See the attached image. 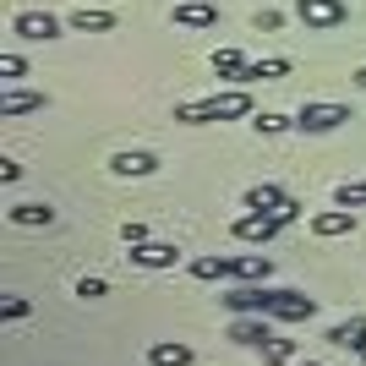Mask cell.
Segmentation results:
<instances>
[{
  "label": "cell",
  "instance_id": "obj_1",
  "mask_svg": "<svg viewBox=\"0 0 366 366\" xmlns=\"http://www.w3.org/2000/svg\"><path fill=\"white\" fill-rule=\"evenodd\" d=\"M246 115H257V109H252V93H246V88H224V93H208V99H192V104H175V121H181V126L246 121Z\"/></svg>",
  "mask_w": 366,
  "mask_h": 366
},
{
  "label": "cell",
  "instance_id": "obj_2",
  "mask_svg": "<svg viewBox=\"0 0 366 366\" xmlns=\"http://www.w3.org/2000/svg\"><path fill=\"white\" fill-rule=\"evenodd\" d=\"M295 16L306 22V33H334L350 22V6L345 0H295Z\"/></svg>",
  "mask_w": 366,
  "mask_h": 366
},
{
  "label": "cell",
  "instance_id": "obj_3",
  "mask_svg": "<svg viewBox=\"0 0 366 366\" xmlns=\"http://www.w3.org/2000/svg\"><path fill=\"white\" fill-rule=\"evenodd\" d=\"M345 121H355L345 104H317V99H306V104L295 109V132H312V137H317V132H339Z\"/></svg>",
  "mask_w": 366,
  "mask_h": 366
},
{
  "label": "cell",
  "instance_id": "obj_4",
  "mask_svg": "<svg viewBox=\"0 0 366 366\" xmlns=\"http://www.w3.org/2000/svg\"><path fill=\"white\" fill-rule=\"evenodd\" d=\"M279 229H285V219H279V214H262V208H252V214H241V219H235V241L262 246V241H274Z\"/></svg>",
  "mask_w": 366,
  "mask_h": 366
},
{
  "label": "cell",
  "instance_id": "obj_5",
  "mask_svg": "<svg viewBox=\"0 0 366 366\" xmlns=\"http://www.w3.org/2000/svg\"><path fill=\"white\" fill-rule=\"evenodd\" d=\"M274 295H279V290H268V285H241V290L224 295V306H229V312H257V317H274Z\"/></svg>",
  "mask_w": 366,
  "mask_h": 366
},
{
  "label": "cell",
  "instance_id": "obj_6",
  "mask_svg": "<svg viewBox=\"0 0 366 366\" xmlns=\"http://www.w3.org/2000/svg\"><path fill=\"white\" fill-rule=\"evenodd\" d=\"M11 33H16V39L44 44V39H61V22H55L49 11H16V16H11Z\"/></svg>",
  "mask_w": 366,
  "mask_h": 366
},
{
  "label": "cell",
  "instance_id": "obj_7",
  "mask_svg": "<svg viewBox=\"0 0 366 366\" xmlns=\"http://www.w3.org/2000/svg\"><path fill=\"white\" fill-rule=\"evenodd\" d=\"M229 339H235V345H252V350H262V345L274 339V328H268V317H257V312H235V322H229Z\"/></svg>",
  "mask_w": 366,
  "mask_h": 366
},
{
  "label": "cell",
  "instance_id": "obj_8",
  "mask_svg": "<svg viewBox=\"0 0 366 366\" xmlns=\"http://www.w3.org/2000/svg\"><path fill=\"white\" fill-rule=\"evenodd\" d=\"M49 93H33V88H0V121H16V115H33L44 109Z\"/></svg>",
  "mask_w": 366,
  "mask_h": 366
},
{
  "label": "cell",
  "instance_id": "obj_9",
  "mask_svg": "<svg viewBox=\"0 0 366 366\" xmlns=\"http://www.w3.org/2000/svg\"><path fill=\"white\" fill-rule=\"evenodd\" d=\"M126 257L137 262V268H175V262H181V246L175 241H142V246H132Z\"/></svg>",
  "mask_w": 366,
  "mask_h": 366
},
{
  "label": "cell",
  "instance_id": "obj_10",
  "mask_svg": "<svg viewBox=\"0 0 366 366\" xmlns=\"http://www.w3.org/2000/svg\"><path fill=\"white\" fill-rule=\"evenodd\" d=\"M159 169V159H153L148 148H121L115 159H109V175H121V181H132V175H153Z\"/></svg>",
  "mask_w": 366,
  "mask_h": 366
},
{
  "label": "cell",
  "instance_id": "obj_11",
  "mask_svg": "<svg viewBox=\"0 0 366 366\" xmlns=\"http://www.w3.org/2000/svg\"><path fill=\"white\" fill-rule=\"evenodd\" d=\"M312 312H317V301H312V295H301V290H279V295H274V317H279V322H306Z\"/></svg>",
  "mask_w": 366,
  "mask_h": 366
},
{
  "label": "cell",
  "instance_id": "obj_12",
  "mask_svg": "<svg viewBox=\"0 0 366 366\" xmlns=\"http://www.w3.org/2000/svg\"><path fill=\"white\" fill-rule=\"evenodd\" d=\"M355 229V208H328V214H317L312 219V235H322V241H334V235H350Z\"/></svg>",
  "mask_w": 366,
  "mask_h": 366
},
{
  "label": "cell",
  "instance_id": "obj_13",
  "mask_svg": "<svg viewBox=\"0 0 366 366\" xmlns=\"http://www.w3.org/2000/svg\"><path fill=\"white\" fill-rule=\"evenodd\" d=\"M328 345L366 355V317H345V322H334V328H328Z\"/></svg>",
  "mask_w": 366,
  "mask_h": 366
},
{
  "label": "cell",
  "instance_id": "obj_14",
  "mask_svg": "<svg viewBox=\"0 0 366 366\" xmlns=\"http://www.w3.org/2000/svg\"><path fill=\"white\" fill-rule=\"evenodd\" d=\"M175 28H219V6H208V0H181V6H175Z\"/></svg>",
  "mask_w": 366,
  "mask_h": 366
},
{
  "label": "cell",
  "instance_id": "obj_15",
  "mask_svg": "<svg viewBox=\"0 0 366 366\" xmlns=\"http://www.w3.org/2000/svg\"><path fill=\"white\" fill-rule=\"evenodd\" d=\"M6 219L22 224V229H39V224H55V208H49V202H11Z\"/></svg>",
  "mask_w": 366,
  "mask_h": 366
},
{
  "label": "cell",
  "instance_id": "obj_16",
  "mask_svg": "<svg viewBox=\"0 0 366 366\" xmlns=\"http://www.w3.org/2000/svg\"><path fill=\"white\" fill-rule=\"evenodd\" d=\"M285 202H290V192H285V186H274V181H262V186H252V192H246V208H262V214H279Z\"/></svg>",
  "mask_w": 366,
  "mask_h": 366
},
{
  "label": "cell",
  "instance_id": "obj_17",
  "mask_svg": "<svg viewBox=\"0 0 366 366\" xmlns=\"http://www.w3.org/2000/svg\"><path fill=\"white\" fill-rule=\"evenodd\" d=\"M148 366H192V345H181V339H159L148 350Z\"/></svg>",
  "mask_w": 366,
  "mask_h": 366
},
{
  "label": "cell",
  "instance_id": "obj_18",
  "mask_svg": "<svg viewBox=\"0 0 366 366\" xmlns=\"http://www.w3.org/2000/svg\"><path fill=\"white\" fill-rule=\"evenodd\" d=\"M246 66H252V61H246V55H241V49H214V71L219 76H224V82H235V88H241V82H246Z\"/></svg>",
  "mask_w": 366,
  "mask_h": 366
},
{
  "label": "cell",
  "instance_id": "obj_19",
  "mask_svg": "<svg viewBox=\"0 0 366 366\" xmlns=\"http://www.w3.org/2000/svg\"><path fill=\"white\" fill-rule=\"evenodd\" d=\"M192 274L197 279H241V257H197Z\"/></svg>",
  "mask_w": 366,
  "mask_h": 366
},
{
  "label": "cell",
  "instance_id": "obj_20",
  "mask_svg": "<svg viewBox=\"0 0 366 366\" xmlns=\"http://www.w3.org/2000/svg\"><path fill=\"white\" fill-rule=\"evenodd\" d=\"M279 76H290V61H285V55H268V61L246 66V82H279ZM246 82H241V88H246Z\"/></svg>",
  "mask_w": 366,
  "mask_h": 366
},
{
  "label": "cell",
  "instance_id": "obj_21",
  "mask_svg": "<svg viewBox=\"0 0 366 366\" xmlns=\"http://www.w3.org/2000/svg\"><path fill=\"white\" fill-rule=\"evenodd\" d=\"M115 28V11H71V33H109Z\"/></svg>",
  "mask_w": 366,
  "mask_h": 366
},
{
  "label": "cell",
  "instance_id": "obj_22",
  "mask_svg": "<svg viewBox=\"0 0 366 366\" xmlns=\"http://www.w3.org/2000/svg\"><path fill=\"white\" fill-rule=\"evenodd\" d=\"M252 126H257L262 137H279V132H290V126H295V115H279V109H257V115H252Z\"/></svg>",
  "mask_w": 366,
  "mask_h": 366
},
{
  "label": "cell",
  "instance_id": "obj_23",
  "mask_svg": "<svg viewBox=\"0 0 366 366\" xmlns=\"http://www.w3.org/2000/svg\"><path fill=\"white\" fill-rule=\"evenodd\" d=\"M295 361V339H268V345H262V366H290Z\"/></svg>",
  "mask_w": 366,
  "mask_h": 366
},
{
  "label": "cell",
  "instance_id": "obj_24",
  "mask_svg": "<svg viewBox=\"0 0 366 366\" xmlns=\"http://www.w3.org/2000/svg\"><path fill=\"white\" fill-rule=\"evenodd\" d=\"M22 76H28V61H22L16 49H6V55H0V82H6V88H16Z\"/></svg>",
  "mask_w": 366,
  "mask_h": 366
},
{
  "label": "cell",
  "instance_id": "obj_25",
  "mask_svg": "<svg viewBox=\"0 0 366 366\" xmlns=\"http://www.w3.org/2000/svg\"><path fill=\"white\" fill-rule=\"evenodd\" d=\"M334 202H339V208H366V181H345L334 192Z\"/></svg>",
  "mask_w": 366,
  "mask_h": 366
},
{
  "label": "cell",
  "instance_id": "obj_26",
  "mask_svg": "<svg viewBox=\"0 0 366 366\" xmlns=\"http://www.w3.org/2000/svg\"><path fill=\"white\" fill-rule=\"evenodd\" d=\"M0 317H6V322H22V317H28V301H22V295H6V301H0Z\"/></svg>",
  "mask_w": 366,
  "mask_h": 366
},
{
  "label": "cell",
  "instance_id": "obj_27",
  "mask_svg": "<svg viewBox=\"0 0 366 366\" xmlns=\"http://www.w3.org/2000/svg\"><path fill=\"white\" fill-rule=\"evenodd\" d=\"M121 241L126 246H142V241H148V224H142V219H126V224H121Z\"/></svg>",
  "mask_w": 366,
  "mask_h": 366
},
{
  "label": "cell",
  "instance_id": "obj_28",
  "mask_svg": "<svg viewBox=\"0 0 366 366\" xmlns=\"http://www.w3.org/2000/svg\"><path fill=\"white\" fill-rule=\"evenodd\" d=\"M104 290H109L104 279H76V295H82V301H99Z\"/></svg>",
  "mask_w": 366,
  "mask_h": 366
},
{
  "label": "cell",
  "instance_id": "obj_29",
  "mask_svg": "<svg viewBox=\"0 0 366 366\" xmlns=\"http://www.w3.org/2000/svg\"><path fill=\"white\" fill-rule=\"evenodd\" d=\"M279 28H285V16H279V11H257V33H279Z\"/></svg>",
  "mask_w": 366,
  "mask_h": 366
},
{
  "label": "cell",
  "instance_id": "obj_30",
  "mask_svg": "<svg viewBox=\"0 0 366 366\" xmlns=\"http://www.w3.org/2000/svg\"><path fill=\"white\" fill-rule=\"evenodd\" d=\"M0 181H6V186L22 181V164H16V159H0Z\"/></svg>",
  "mask_w": 366,
  "mask_h": 366
},
{
  "label": "cell",
  "instance_id": "obj_31",
  "mask_svg": "<svg viewBox=\"0 0 366 366\" xmlns=\"http://www.w3.org/2000/svg\"><path fill=\"white\" fill-rule=\"evenodd\" d=\"M290 366H322V361H301V355H295V361H290Z\"/></svg>",
  "mask_w": 366,
  "mask_h": 366
},
{
  "label": "cell",
  "instance_id": "obj_32",
  "mask_svg": "<svg viewBox=\"0 0 366 366\" xmlns=\"http://www.w3.org/2000/svg\"><path fill=\"white\" fill-rule=\"evenodd\" d=\"M355 82H361V88H366V66H361V71H355Z\"/></svg>",
  "mask_w": 366,
  "mask_h": 366
}]
</instances>
